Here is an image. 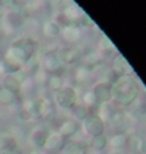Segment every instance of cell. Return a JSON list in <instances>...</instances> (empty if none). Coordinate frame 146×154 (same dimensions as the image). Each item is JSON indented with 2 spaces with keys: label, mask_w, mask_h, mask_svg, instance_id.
Here are the masks:
<instances>
[{
  "label": "cell",
  "mask_w": 146,
  "mask_h": 154,
  "mask_svg": "<svg viewBox=\"0 0 146 154\" xmlns=\"http://www.w3.org/2000/svg\"><path fill=\"white\" fill-rule=\"evenodd\" d=\"M113 94L118 102H121L122 105H129L136 98L138 89L131 78H123L113 86Z\"/></svg>",
  "instance_id": "6da1fadb"
},
{
  "label": "cell",
  "mask_w": 146,
  "mask_h": 154,
  "mask_svg": "<svg viewBox=\"0 0 146 154\" xmlns=\"http://www.w3.org/2000/svg\"><path fill=\"white\" fill-rule=\"evenodd\" d=\"M84 130L92 137L101 136L104 133V122L99 116H87L84 119Z\"/></svg>",
  "instance_id": "7a4b0ae2"
},
{
  "label": "cell",
  "mask_w": 146,
  "mask_h": 154,
  "mask_svg": "<svg viewBox=\"0 0 146 154\" xmlns=\"http://www.w3.org/2000/svg\"><path fill=\"white\" fill-rule=\"evenodd\" d=\"M57 102L60 103V106L70 109L75 105L77 102V95L74 92L72 88H64V91H61L60 94L57 95Z\"/></svg>",
  "instance_id": "3957f363"
},
{
  "label": "cell",
  "mask_w": 146,
  "mask_h": 154,
  "mask_svg": "<svg viewBox=\"0 0 146 154\" xmlns=\"http://www.w3.org/2000/svg\"><path fill=\"white\" fill-rule=\"evenodd\" d=\"M44 147H47L48 150H61L64 147V137L60 133L56 134H48L47 143Z\"/></svg>",
  "instance_id": "277c9868"
},
{
  "label": "cell",
  "mask_w": 146,
  "mask_h": 154,
  "mask_svg": "<svg viewBox=\"0 0 146 154\" xmlns=\"http://www.w3.org/2000/svg\"><path fill=\"white\" fill-rule=\"evenodd\" d=\"M78 130V125H77L74 120H67L62 123L61 129H60V134L65 139V137H71V136H74Z\"/></svg>",
  "instance_id": "5b68a950"
},
{
  "label": "cell",
  "mask_w": 146,
  "mask_h": 154,
  "mask_svg": "<svg viewBox=\"0 0 146 154\" xmlns=\"http://www.w3.org/2000/svg\"><path fill=\"white\" fill-rule=\"evenodd\" d=\"M112 91L109 88L108 85L105 84H99L97 86V94H95V99H98L101 102H108L109 99L112 98Z\"/></svg>",
  "instance_id": "8992f818"
},
{
  "label": "cell",
  "mask_w": 146,
  "mask_h": 154,
  "mask_svg": "<svg viewBox=\"0 0 146 154\" xmlns=\"http://www.w3.org/2000/svg\"><path fill=\"white\" fill-rule=\"evenodd\" d=\"M47 139H48V133L44 130V129H37V130L31 134V140H33V143L37 146V147H40V149L46 146Z\"/></svg>",
  "instance_id": "52a82bcc"
},
{
  "label": "cell",
  "mask_w": 146,
  "mask_h": 154,
  "mask_svg": "<svg viewBox=\"0 0 146 154\" xmlns=\"http://www.w3.org/2000/svg\"><path fill=\"white\" fill-rule=\"evenodd\" d=\"M64 154H87V146L81 143H70L64 149Z\"/></svg>",
  "instance_id": "ba28073f"
},
{
  "label": "cell",
  "mask_w": 146,
  "mask_h": 154,
  "mask_svg": "<svg viewBox=\"0 0 146 154\" xmlns=\"http://www.w3.org/2000/svg\"><path fill=\"white\" fill-rule=\"evenodd\" d=\"M14 92L10 91L7 88H2L0 89V103L3 105H10V103L14 102Z\"/></svg>",
  "instance_id": "9c48e42d"
},
{
  "label": "cell",
  "mask_w": 146,
  "mask_h": 154,
  "mask_svg": "<svg viewBox=\"0 0 146 154\" xmlns=\"http://www.w3.org/2000/svg\"><path fill=\"white\" fill-rule=\"evenodd\" d=\"M126 141H128V139L123 134H116V136H113L112 139H111L109 143H111V146L115 147V149H121L122 146L126 144Z\"/></svg>",
  "instance_id": "30bf717a"
},
{
  "label": "cell",
  "mask_w": 146,
  "mask_h": 154,
  "mask_svg": "<svg viewBox=\"0 0 146 154\" xmlns=\"http://www.w3.org/2000/svg\"><path fill=\"white\" fill-rule=\"evenodd\" d=\"M106 144H108V140H106L105 136H102V134L97 136V137L92 139V147H94L95 150H102Z\"/></svg>",
  "instance_id": "8fae6325"
},
{
  "label": "cell",
  "mask_w": 146,
  "mask_h": 154,
  "mask_svg": "<svg viewBox=\"0 0 146 154\" xmlns=\"http://www.w3.org/2000/svg\"><path fill=\"white\" fill-rule=\"evenodd\" d=\"M75 116L80 119V120H84L85 117H87V109L84 106H75Z\"/></svg>",
  "instance_id": "7c38bea8"
},
{
  "label": "cell",
  "mask_w": 146,
  "mask_h": 154,
  "mask_svg": "<svg viewBox=\"0 0 146 154\" xmlns=\"http://www.w3.org/2000/svg\"><path fill=\"white\" fill-rule=\"evenodd\" d=\"M109 154H122V153H121L119 150H113V151H111V153H109Z\"/></svg>",
  "instance_id": "4fadbf2b"
},
{
  "label": "cell",
  "mask_w": 146,
  "mask_h": 154,
  "mask_svg": "<svg viewBox=\"0 0 146 154\" xmlns=\"http://www.w3.org/2000/svg\"><path fill=\"white\" fill-rule=\"evenodd\" d=\"M0 6H2V2H0Z\"/></svg>",
  "instance_id": "5bb4252c"
}]
</instances>
